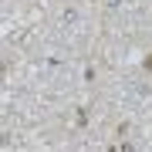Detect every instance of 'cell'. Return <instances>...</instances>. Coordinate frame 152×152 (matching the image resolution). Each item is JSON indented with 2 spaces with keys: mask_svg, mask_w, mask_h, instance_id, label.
<instances>
[{
  "mask_svg": "<svg viewBox=\"0 0 152 152\" xmlns=\"http://www.w3.org/2000/svg\"><path fill=\"white\" fill-rule=\"evenodd\" d=\"M145 68H149V71H152V54H149V58H145Z\"/></svg>",
  "mask_w": 152,
  "mask_h": 152,
  "instance_id": "cell-1",
  "label": "cell"
}]
</instances>
